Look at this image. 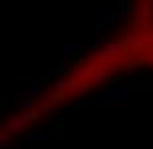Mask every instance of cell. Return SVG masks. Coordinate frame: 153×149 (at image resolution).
<instances>
[{"label":"cell","instance_id":"6da1fadb","mask_svg":"<svg viewBox=\"0 0 153 149\" xmlns=\"http://www.w3.org/2000/svg\"><path fill=\"white\" fill-rule=\"evenodd\" d=\"M40 117V109H30V111H18L8 119V123L4 125V131L10 135H20L26 127L32 123L34 119Z\"/></svg>","mask_w":153,"mask_h":149},{"label":"cell","instance_id":"7a4b0ae2","mask_svg":"<svg viewBox=\"0 0 153 149\" xmlns=\"http://www.w3.org/2000/svg\"><path fill=\"white\" fill-rule=\"evenodd\" d=\"M94 84H88V80H76V78H70L68 80V90H66V96L74 99H82L85 93L91 90Z\"/></svg>","mask_w":153,"mask_h":149},{"label":"cell","instance_id":"3957f363","mask_svg":"<svg viewBox=\"0 0 153 149\" xmlns=\"http://www.w3.org/2000/svg\"><path fill=\"white\" fill-rule=\"evenodd\" d=\"M127 86L131 87V92H149L153 90V76L151 74H143V76H131Z\"/></svg>","mask_w":153,"mask_h":149},{"label":"cell","instance_id":"277c9868","mask_svg":"<svg viewBox=\"0 0 153 149\" xmlns=\"http://www.w3.org/2000/svg\"><path fill=\"white\" fill-rule=\"evenodd\" d=\"M115 99H117V98H115L114 90L109 87V90H105L103 93H100V96L96 98V105H97V107H105V105H109V103H114Z\"/></svg>","mask_w":153,"mask_h":149},{"label":"cell","instance_id":"5b68a950","mask_svg":"<svg viewBox=\"0 0 153 149\" xmlns=\"http://www.w3.org/2000/svg\"><path fill=\"white\" fill-rule=\"evenodd\" d=\"M105 20H109V12H96V24H94V32H96V36L102 34V26L105 24Z\"/></svg>","mask_w":153,"mask_h":149},{"label":"cell","instance_id":"8992f818","mask_svg":"<svg viewBox=\"0 0 153 149\" xmlns=\"http://www.w3.org/2000/svg\"><path fill=\"white\" fill-rule=\"evenodd\" d=\"M46 92H48V90H46V87L42 86V84H32V86H30L28 96H30V98L40 99V102H42V99H44V96H46Z\"/></svg>","mask_w":153,"mask_h":149},{"label":"cell","instance_id":"52a82bcc","mask_svg":"<svg viewBox=\"0 0 153 149\" xmlns=\"http://www.w3.org/2000/svg\"><path fill=\"white\" fill-rule=\"evenodd\" d=\"M111 90H114L117 99H129V96H131V87L127 86V84H119V86L111 87Z\"/></svg>","mask_w":153,"mask_h":149},{"label":"cell","instance_id":"ba28073f","mask_svg":"<svg viewBox=\"0 0 153 149\" xmlns=\"http://www.w3.org/2000/svg\"><path fill=\"white\" fill-rule=\"evenodd\" d=\"M79 52V44L78 42H62V54L66 58L74 56V54H78Z\"/></svg>","mask_w":153,"mask_h":149},{"label":"cell","instance_id":"9c48e42d","mask_svg":"<svg viewBox=\"0 0 153 149\" xmlns=\"http://www.w3.org/2000/svg\"><path fill=\"white\" fill-rule=\"evenodd\" d=\"M22 98H24V99L18 103V105H20V109H22V111H30V109L34 107V102H36V99H34V98H30L28 92H24V93H22Z\"/></svg>","mask_w":153,"mask_h":149},{"label":"cell","instance_id":"30bf717a","mask_svg":"<svg viewBox=\"0 0 153 149\" xmlns=\"http://www.w3.org/2000/svg\"><path fill=\"white\" fill-rule=\"evenodd\" d=\"M54 90H56V92H66V90H68V80H66V78H58L56 82H54Z\"/></svg>","mask_w":153,"mask_h":149},{"label":"cell","instance_id":"8fae6325","mask_svg":"<svg viewBox=\"0 0 153 149\" xmlns=\"http://www.w3.org/2000/svg\"><path fill=\"white\" fill-rule=\"evenodd\" d=\"M0 145H2V149H6L8 145H10V133H6L4 129H2V133H0Z\"/></svg>","mask_w":153,"mask_h":149},{"label":"cell","instance_id":"7c38bea8","mask_svg":"<svg viewBox=\"0 0 153 149\" xmlns=\"http://www.w3.org/2000/svg\"><path fill=\"white\" fill-rule=\"evenodd\" d=\"M50 137V133L48 131H34V133H30L28 139H48Z\"/></svg>","mask_w":153,"mask_h":149},{"label":"cell","instance_id":"4fadbf2b","mask_svg":"<svg viewBox=\"0 0 153 149\" xmlns=\"http://www.w3.org/2000/svg\"><path fill=\"white\" fill-rule=\"evenodd\" d=\"M123 44H129L131 48H135V46H141V40L139 38H133V36H127L123 40Z\"/></svg>","mask_w":153,"mask_h":149},{"label":"cell","instance_id":"5bb4252c","mask_svg":"<svg viewBox=\"0 0 153 149\" xmlns=\"http://www.w3.org/2000/svg\"><path fill=\"white\" fill-rule=\"evenodd\" d=\"M50 74H52V76H60V78H62V76H64V68H62V64H56V68H52Z\"/></svg>","mask_w":153,"mask_h":149},{"label":"cell","instance_id":"9a60e30c","mask_svg":"<svg viewBox=\"0 0 153 149\" xmlns=\"http://www.w3.org/2000/svg\"><path fill=\"white\" fill-rule=\"evenodd\" d=\"M117 20L121 24H125L127 22V12H123V10H117Z\"/></svg>","mask_w":153,"mask_h":149},{"label":"cell","instance_id":"2e32d148","mask_svg":"<svg viewBox=\"0 0 153 149\" xmlns=\"http://www.w3.org/2000/svg\"><path fill=\"white\" fill-rule=\"evenodd\" d=\"M74 107H76V109H82V107H85V99H78V102L74 103Z\"/></svg>","mask_w":153,"mask_h":149}]
</instances>
